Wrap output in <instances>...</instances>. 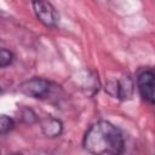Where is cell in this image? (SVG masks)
I'll return each mask as SVG.
<instances>
[{
    "label": "cell",
    "instance_id": "1",
    "mask_svg": "<svg viewBox=\"0 0 155 155\" xmlns=\"http://www.w3.org/2000/svg\"><path fill=\"white\" fill-rule=\"evenodd\" d=\"M84 148L92 155H125L126 140L122 131L109 121L94 122L86 131Z\"/></svg>",
    "mask_w": 155,
    "mask_h": 155
},
{
    "label": "cell",
    "instance_id": "2",
    "mask_svg": "<svg viewBox=\"0 0 155 155\" xmlns=\"http://www.w3.org/2000/svg\"><path fill=\"white\" fill-rule=\"evenodd\" d=\"M54 87L57 86L53 82L44 78H31L27 81H23L18 86V91L30 98L46 99L52 94Z\"/></svg>",
    "mask_w": 155,
    "mask_h": 155
},
{
    "label": "cell",
    "instance_id": "3",
    "mask_svg": "<svg viewBox=\"0 0 155 155\" xmlns=\"http://www.w3.org/2000/svg\"><path fill=\"white\" fill-rule=\"evenodd\" d=\"M105 91L119 99H130L133 94V81L130 76L122 75L120 78L109 79L105 84Z\"/></svg>",
    "mask_w": 155,
    "mask_h": 155
},
{
    "label": "cell",
    "instance_id": "4",
    "mask_svg": "<svg viewBox=\"0 0 155 155\" xmlns=\"http://www.w3.org/2000/svg\"><path fill=\"white\" fill-rule=\"evenodd\" d=\"M33 11L45 27L47 28H56L59 22V15L56 7L48 1H34L31 2Z\"/></svg>",
    "mask_w": 155,
    "mask_h": 155
},
{
    "label": "cell",
    "instance_id": "5",
    "mask_svg": "<svg viewBox=\"0 0 155 155\" xmlns=\"http://www.w3.org/2000/svg\"><path fill=\"white\" fill-rule=\"evenodd\" d=\"M137 87L142 98L155 105V71H142L137 78Z\"/></svg>",
    "mask_w": 155,
    "mask_h": 155
},
{
    "label": "cell",
    "instance_id": "6",
    "mask_svg": "<svg viewBox=\"0 0 155 155\" xmlns=\"http://www.w3.org/2000/svg\"><path fill=\"white\" fill-rule=\"evenodd\" d=\"M40 128L46 137L56 138V137L61 136V133L63 131V125H62L61 120L48 116L40 121Z\"/></svg>",
    "mask_w": 155,
    "mask_h": 155
},
{
    "label": "cell",
    "instance_id": "7",
    "mask_svg": "<svg viewBox=\"0 0 155 155\" xmlns=\"http://www.w3.org/2000/svg\"><path fill=\"white\" fill-rule=\"evenodd\" d=\"M15 126V121L12 117L7 116V115H1L0 117V133L4 136L6 133H8Z\"/></svg>",
    "mask_w": 155,
    "mask_h": 155
},
{
    "label": "cell",
    "instance_id": "8",
    "mask_svg": "<svg viewBox=\"0 0 155 155\" xmlns=\"http://www.w3.org/2000/svg\"><path fill=\"white\" fill-rule=\"evenodd\" d=\"M13 59H15V56L10 50L1 48V51H0V67L1 68H6V67L11 65Z\"/></svg>",
    "mask_w": 155,
    "mask_h": 155
},
{
    "label": "cell",
    "instance_id": "9",
    "mask_svg": "<svg viewBox=\"0 0 155 155\" xmlns=\"http://www.w3.org/2000/svg\"><path fill=\"white\" fill-rule=\"evenodd\" d=\"M10 155H22V154H18V153H15V154H10Z\"/></svg>",
    "mask_w": 155,
    "mask_h": 155
}]
</instances>
